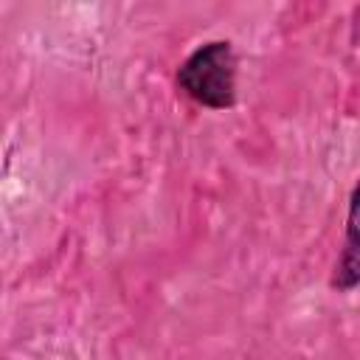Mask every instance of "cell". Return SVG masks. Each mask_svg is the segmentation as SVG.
Listing matches in <instances>:
<instances>
[{
  "instance_id": "cell-1",
  "label": "cell",
  "mask_w": 360,
  "mask_h": 360,
  "mask_svg": "<svg viewBox=\"0 0 360 360\" xmlns=\"http://www.w3.org/2000/svg\"><path fill=\"white\" fill-rule=\"evenodd\" d=\"M177 84L202 107H231L236 101V53L231 42L214 39L188 53V59L177 70Z\"/></svg>"
},
{
  "instance_id": "cell-2",
  "label": "cell",
  "mask_w": 360,
  "mask_h": 360,
  "mask_svg": "<svg viewBox=\"0 0 360 360\" xmlns=\"http://www.w3.org/2000/svg\"><path fill=\"white\" fill-rule=\"evenodd\" d=\"M354 211H357V194H352V205H349V239H346V250L338 259L335 267V284L340 290H352L357 284V242H354Z\"/></svg>"
}]
</instances>
